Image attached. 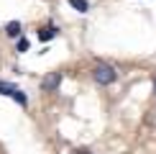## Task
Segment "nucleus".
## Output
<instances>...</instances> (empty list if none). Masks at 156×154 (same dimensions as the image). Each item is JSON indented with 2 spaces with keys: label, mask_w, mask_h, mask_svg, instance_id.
Returning a JSON list of instances; mask_svg holds the SVG:
<instances>
[{
  "label": "nucleus",
  "mask_w": 156,
  "mask_h": 154,
  "mask_svg": "<svg viewBox=\"0 0 156 154\" xmlns=\"http://www.w3.org/2000/svg\"><path fill=\"white\" fill-rule=\"evenodd\" d=\"M18 51H28V38H21L18 41Z\"/></svg>",
  "instance_id": "0eeeda50"
},
{
  "label": "nucleus",
  "mask_w": 156,
  "mask_h": 154,
  "mask_svg": "<svg viewBox=\"0 0 156 154\" xmlns=\"http://www.w3.org/2000/svg\"><path fill=\"white\" fill-rule=\"evenodd\" d=\"M59 85H62V72H51V75L44 77V82H41V87L46 90V93H54Z\"/></svg>",
  "instance_id": "7ed1b4c3"
},
{
  "label": "nucleus",
  "mask_w": 156,
  "mask_h": 154,
  "mask_svg": "<svg viewBox=\"0 0 156 154\" xmlns=\"http://www.w3.org/2000/svg\"><path fill=\"white\" fill-rule=\"evenodd\" d=\"M5 34H8V36H13V38H16V36H21V23H18V21H10L8 26H5Z\"/></svg>",
  "instance_id": "39448f33"
},
{
  "label": "nucleus",
  "mask_w": 156,
  "mask_h": 154,
  "mask_svg": "<svg viewBox=\"0 0 156 154\" xmlns=\"http://www.w3.org/2000/svg\"><path fill=\"white\" fill-rule=\"evenodd\" d=\"M54 36H56V28H54V26H46V28L38 31V38H41V41H51Z\"/></svg>",
  "instance_id": "20e7f679"
},
{
  "label": "nucleus",
  "mask_w": 156,
  "mask_h": 154,
  "mask_svg": "<svg viewBox=\"0 0 156 154\" xmlns=\"http://www.w3.org/2000/svg\"><path fill=\"white\" fill-rule=\"evenodd\" d=\"M0 93L8 95V98H13L16 103H21V105H26V103H28V98H26V95H23L16 85H10V82H3V80H0Z\"/></svg>",
  "instance_id": "f03ea898"
},
{
  "label": "nucleus",
  "mask_w": 156,
  "mask_h": 154,
  "mask_svg": "<svg viewBox=\"0 0 156 154\" xmlns=\"http://www.w3.org/2000/svg\"><path fill=\"white\" fill-rule=\"evenodd\" d=\"M115 69L110 67V64H100V67H95V82H100V85H113L115 82Z\"/></svg>",
  "instance_id": "f257e3e1"
},
{
  "label": "nucleus",
  "mask_w": 156,
  "mask_h": 154,
  "mask_svg": "<svg viewBox=\"0 0 156 154\" xmlns=\"http://www.w3.org/2000/svg\"><path fill=\"white\" fill-rule=\"evenodd\" d=\"M154 93H156V80H154Z\"/></svg>",
  "instance_id": "1a4fd4ad"
},
{
  "label": "nucleus",
  "mask_w": 156,
  "mask_h": 154,
  "mask_svg": "<svg viewBox=\"0 0 156 154\" xmlns=\"http://www.w3.org/2000/svg\"><path fill=\"white\" fill-rule=\"evenodd\" d=\"M69 5H72L74 10H80V13H87V8H90L87 0H69Z\"/></svg>",
  "instance_id": "423d86ee"
},
{
  "label": "nucleus",
  "mask_w": 156,
  "mask_h": 154,
  "mask_svg": "<svg viewBox=\"0 0 156 154\" xmlns=\"http://www.w3.org/2000/svg\"><path fill=\"white\" fill-rule=\"evenodd\" d=\"M74 154H92L90 149H74Z\"/></svg>",
  "instance_id": "6e6552de"
}]
</instances>
